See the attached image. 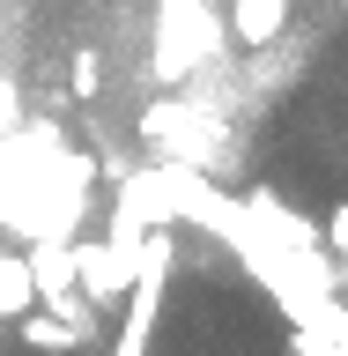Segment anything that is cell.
<instances>
[{"mask_svg": "<svg viewBox=\"0 0 348 356\" xmlns=\"http://www.w3.org/2000/svg\"><path fill=\"white\" fill-rule=\"evenodd\" d=\"M133 356H348V230L215 186L163 252Z\"/></svg>", "mask_w": 348, "mask_h": 356, "instance_id": "obj_1", "label": "cell"}]
</instances>
